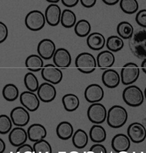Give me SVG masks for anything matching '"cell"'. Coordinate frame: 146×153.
I'll return each instance as SVG.
<instances>
[{
    "label": "cell",
    "instance_id": "5bb4252c",
    "mask_svg": "<svg viewBox=\"0 0 146 153\" xmlns=\"http://www.w3.org/2000/svg\"><path fill=\"white\" fill-rule=\"evenodd\" d=\"M57 96V90L55 86L51 83L44 82L39 85L37 90L39 100L44 103L53 101Z\"/></svg>",
    "mask_w": 146,
    "mask_h": 153
},
{
    "label": "cell",
    "instance_id": "484cf974",
    "mask_svg": "<svg viewBox=\"0 0 146 153\" xmlns=\"http://www.w3.org/2000/svg\"><path fill=\"white\" fill-rule=\"evenodd\" d=\"M89 136L93 142L99 143L106 140L107 134L103 126L99 125H94L90 128Z\"/></svg>",
    "mask_w": 146,
    "mask_h": 153
},
{
    "label": "cell",
    "instance_id": "4dcf8cb0",
    "mask_svg": "<svg viewBox=\"0 0 146 153\" xmlns=\"http://www.w3.org/2000/svg\"><path fill=\"white\" fill-rule=\"evenodd\" d=\"M91 30V25L89 21L86 19H81L78 21L74 26V32L76 35L80 37L88 36Z\"/></svg>",
    "mask_w": 146,
    "mask_h": 153
},
{
    "label": "cell",
    "instance_id": "44dd1931",
    "mask_svg": "<svg viewBox=\"0 0 146 153\" xmlns=\"http://www.w3.org/2000/svg\"><path fill=\"white\" fill-rule=\"evenodd\" d=\"M28 139L32 142H38L46 137L47 131L44 126L39 123H34L29 126L27 131Z\"/></svg>",
    "mask_w": 146,
    "mask_h": 153
},
{
    "label": "cell",
    "instance_id": "74e56055",
    "mask_svg": "<svg viewBox=\"0 0 146 153\" xmlns=\"http://www.w3.org/2000/svg\"><path fill=\"white\" fill-rule=\"evenodd\" d=\"M9 34L8 28L5 24L0 21V44L6 41Z\"/></svg>",
    "mask_w": 146,
    "mask_h": 153
},
{
    "label": "cell",
    "instance_id": "b9f144b4",
    "mask_svg": "<svg viewBox=\"0 0 146 153\" xmlns=\"http://www.w3.org/2000/svg\"><path fill=\"white\" fill-rule=\"evenodd\" d=\"M81 4L83 7L86 8H91L94 7L96 4V0H81Z\"/></svg>",
    "mask_w": 146,
    "mask_h": 153
},
{
    "label": "cell",
    "instance_id": "f907efd6",
    "mask_svg": "<svg viewBox=\"0 0 146 153\" xmlns=\"http://www.w3.org/2000/svg\"><path fill=\"white\" fill-rule=\"evenodd\" d=\"M118 153H128L127 152H119Z\"/></svg>",
    "mask_w": 146,
    "mask_h": 153
},
{
    "label": "cell",
    "instance_id": "9a60e30c",
    "mask_svg": "<svg viewBox=\"0 0 146 153\" xmlns=\"http://www.w3.org/2000/svg\"><path fill=\"white\" fill-rule=\"evenodd\" d=\"M53 59L54 65L59 69L69 68L72 61L70 52L66 49L62 48L56 50L53 57Z\"/></svg>",
    "mask_w": 146,
    "mask_h": 153
},
{
    "label": "cell",
    "instance_id": "30bf717a",
    "mask_svg": "<svg viewBox=\"0 0 146 153\" xmlns=\"http://www.w3.org/2000/svg\"><path fill=\"white\" fill-rule=\"evenodd\" d=\"M10 119L15 126L22 128L28 124L30 121V114L25 108L18 106L11 111Z\"/></svg>",
    "mask_w": 146,
    "mask_h": 153
},
{
    "label": "cell",
    "instance_id": "6da1fadb",
    "mask_svg": "<svg viewBox=\"0 0 146 153\" xmlns=\"http://www.w3.org/2000/svg\"><path fill=\"white\" fill-rule=\"evenodd\" d=\"M130 50L135 57L146 59V29L138 30L128 39Z\"/></svg>",
    "mask_w": 146,
    "mask_h": 153
},
{
    "label": "cell",
    "instance_id": "8fae6325",
    "mask_svg": "<svg viewBox=\"0 0 146 153\" xmlns=\"http://www.w3.org/2000/svg\"><path fill=\"white\" fill-rule=\"evenodd\" d=\"M56 50L55 43L49 38L42 39L37 46L38 55L45 60H49L52 58Z\"/></svg>",
    "mask_w": 146,
    "mask_h": 153
},
{
    "label": "cell",
    "instance_id": "681fc988",
    "mask_svg": "<svg viewBox=\"0 0 146 153\" xmlns=\"http://www.w3.org/2000/svg\"><path fill=\"white\" fill-rule=\"evenodd\" d=\"M94 153L93 152H91V151H89V152H85V153Z\"/></svg>",
    "mask_w": 146,
    "mask_h": 153
},
{
    "label": "cell",
    "instance_id": "3957f363",
    "mask_svg": "<svg viewBox=\"0 0 146 153\" xmlns=\"http://www.w3.org/2000/svg\"><path fill=\"white\" fill-rule=\"evenodd\" d=\"M123 99L127 105L131 107L140 106L144 101V93L135 85H130L123 91Z\"/></svg>",
    "mask_w": 146,
    "mask_h": 153
},
{
    "label": "cell",
    "instance_id": "8d00e7d4",
    "mask_svg": "<svg viewBox=\"0 0 146 153\" xmlns=\"http://www.w3.org/2000/svg\"><path fill=\"white\" fill-rule=\"evenodd\" d=\"M135 20L136 23L144 28H146V9H142L136 15Z\"/></svg>",
    "mask_w": 146,
    "mask_h": 153
},
{
    "label": "cell",
    "instance_id": "d6986e66",
    "mask_svg": "<svg viewBox=\"0 0 146 153\" xmlns=\"http://www.w3.org/2000/svg\"><path fill=\"white\" fill-rule=\"evenodd\" d=\"M130 146V140L125 134H116L113 137L111 141L112 148L116 153L127 152Z\"/></svg>",
    "mask_w": 146,
    "mask_h": 153
},
{
    "label": "cell",
    "instance_id": "4316f807",
    "mask_svg": "<svg viewBox=\"0 0 146 153\" xmlns=\"http://www.w3.org/2000/svg\"><path fill=\"white\" fill-rule=\"evenodd\" d=\"M72 142L74 146L77 149H82L87 146L89 142V136L82 129H78L73 134Z\"/></svg>",
    "mask_w": 146,
    "mask_h": 153
},
{
    "label": "cell",
    "instance_id": "d6a6232c",
    "mask_svg": "<svg viewBox=\"0 0 146 153\" xmlns=\"http://www.w3.org/2000/svg\"><path fill=\"white\" fill-rule=\"evenodd\" d=\"M119 2L122 11L128 14L136 13L139 9V3L136 0H121Z\"/></svg>",
    "mask_w": 146,
    "mask_h": 153
},
{
    "label": "cell",
    "instance_id": "9c48e42d",
    "mask_svg": "<svg viewBox=\"0 0 146 153\" xmlns=\"http://www.w3.org/2000/svg\"><path fill=\"white\" fill-rule=\"evenodd\" d=\"M127 134L130 140L135 143H139L145 140L146 129L139 122H133L127 128Z\"/></svg>",
    "mask_w": 146,
    "mask_h": 153
},
{
    "label": "cell",
    "instance_id": "603a6c76",
    "mask_svg": "<svg viewBox=\"0 0 146 153\" xmlns=\"http://www.w3.org/2000/svg\"><path fill=\"white\" fill-rule=\"evenodd\" d=\"M25 66L30 71L38 72L43 69L44 63L43 59L39 55L32 54L26 58Z\"/></svg>",
    "mask_w": 146,
    "mask_h": 153
},
{
    "label": "cell",
    "instance_id": "7bdbcfd3",
    "mask_svg": "<svg viewBox=\"0 0 146 153\" xmlns=\"http://www.w3.org/2000/svg\"><path fill=\"white\" fill-rule=\"evenodd\" d=\"M102 1L103 3L109 6H114L119 2V0H103Z\"/></svg>",
    "mask_w": 146,
    "mask_h": 153
},
{
    "label": "cell",
    "instance_id": "7dc6e473",
    "mask_svg": "<svg viewBox=\"0 0 146 153\" xmlns=\"http://www.w3.org/2000/svg\"><path fill=\"white\" fill-rule=\"evenodd\" d=\"M144 96H145V98L146 99V88L145 90V91H144Z\"/></svg>",
    "mask_w": 146,
    "mask_h": 153
},
{
    "label": "cell",
    "instance_id": "7c38bea8",
    "mask_svg": "<svg viewBox=\"0 0 146 153\" xmlns=\"http://www.w3.org/2000/svg\"><path fill=\"white\" fill-rule=\"evenodd\" d=\"M19 100L22 105L27 110L31 112L36 111L40 105V101L38 96L29 91L22 92L20 94Z\"/></svg>",
    "mask_w": 146,
    "mask_h": 153
},
{
    "label": "cell",
    "instance_id": "e0dca14e",
    "mask_svg": "<svg viewBox=\"0 0 146 153\" xmlns=\"http://www.w3.org/2000/svg\"><path fill=\"white\" fill-rule=\"evenodd\" d=\"M27 131L21 127H17L12 129L9 135V140L12 145L19 147L25 144L27 140Z\"/></svg>",
    "mask_w": 146,
    "mask_h": 153
},
{
    "label": "cell",
    "instance_id": "ffe728a7",
    "mask_svg": "<svg viewBox=\"0 0 146 153\" xmlns=\"http://www.w3.org/2000/svg\"><path fill=\"white\" fill-rule=\"evenodd\" d=\"M96 60L99 68L102 70H107L114 65L115 57L113 52L104 51L98 54Z\"/></svg>",
    "mask_w": 146,
    "mask_h": 153
},
{
    "label": "cell",
    "instance_id": "bcb514c9",
    "mask_svg": "<svg viewBox=\"0 0 146 153\" xmlns=\"http://www.w3.org/2000/svg\"><path fill=\"white\" fill-rule=\"evenodd\" d=\"M46 1L51 3V4H57V3L59 2V0H47Z\"/></svg>",
    "mask_w": 146,
    "mask_h": 153
},
{
    "label": "cell",
    "instance_id": "f6af8a7d",
    "mask_svg": "<svg viewBox=\"0 0 146 153\" xmlns=\"http://www.w3.org/2000/svg\"><path fill=\"white\" fill-rule=\"evenodd\" d=\"M141 68H142V69L143 70V71L146 74V59H143L142 65H141Z\"/></svg>",
    "mask_w": 146,
    "mask_h": 153
},
{
    "label": "cell",
    "instance_id": "d590c367",
    "mask_svg": "<svg viewBox=\"0 0 146 153\" xmlns=\"http://www.w3.org/2000/svg\"><path fill=\"white\" fill-rule=\"evenodd\" d=\"M12 128V122L9 117L5 114L0 115V134L8 133Z\"/></svg>",
    "mask_w": 146,
    "mask_h": 153
},
{
    "label": "cell",
    "instance_id": "1f68e13d",
    "mask_svg": "<svg viewBox=\"0 0 146 153\" xmlns=\"http://www.w3.org/2000/svg\"><path fill=\"white\" fill-rule=\"evenodd\" d=\"M106 45L109 51L118 52L123 49L124 46V41L119 36H111L106 40Z\"/></svg>",
    "mask_w": 146,
    "mask_h": 153
},
{
    "label": "cell",
    "instance_id": "7a4b0ae2",
    "mask_svg": "<svg viewBox=\"0 0 146 153\" xmlns=\"http://www.w3.org/2000/svg\"><path fill=\"white\" fill-rule=\"evenodd\" d=\"M127 119L128 113L126 108L119 105H114L109 109L106 120L109 126L118 128L123 126Z\"/></svg>",
    "mask_w": 146,
    "mask_h": 153
},
{
    "label": "cell",
    "instance_id": "52a82bcc",
    "mask_svg": "<svg viewBox=\"0 0 146 153\" xmlns=\"http://www.w3.org/2000/svg\"><path fill=\"white\" fill-rule=\"evenodd\" d=\"M87 114L90 121L99 125L106 121L107 111L105 106L98 102L92 103L89 106Z\"/></svg>",
    "mask_w": 146,
    "mask_h": 153
},
{
    "label": "cell",
    "instance_id": "4fadbf2b",
    "mask_svg": "<svg viewBox=\"0 0 146 153\" xmlns=\"http://www.w3.org/2000/svg\"><path fill=\"white\" fill-rule=\"evenodd\" d=\"M103 97L104 90L98 84H90L84 90V98L89 103H98L102 101Z\"/></svg>",
    "mask_w": 146,
    "mask_h": 153
},
{
    "label": "cell",
    "instance_id": "cb8c5ba5",
    "mask_svg": "<svg viewBox=\"0 0 146 153\" xmlns=\"http://www.w3.org/2000/svg\"><path fill=\"white\" fill-rule=\"evenodd\" d=\"M74 128L70 122H61L56 128L57 136L62 140H68L73 135Z\"/></svg>",
    "mask_w": 146,
    "mask_h": 153
},
{
    "label": "cell",
    "instance_id": "8992f818",
    "mask_svg": "<svg viewBox=\"0 0 146 153\" xmlns=\"http://www.w3.org/2000/svg\"><path fill=\"white\" fill-rule=\"evenodd\" d=\"M46 19L44 13L39 10H34L27 13L25 19L26 27L33 32L41 30L44 28Z\"/></svg>",
    "mask_w": 146,
    "mask_h": 153
},
{
    "label": "cell",
    "instance_id": "5b68a950",
    "mask_svg": "<svg viewBox=\"0 0 146 153\" xmlns=\"http://www.w3.org/2000/svg\"><path fill=\"white\" fill-rule=\"evenodd\" d=\"M140 76V69L138 65L133 62H128L122 68L121 80L125 85H131L135 82Z\"/></svg>",
    "mask_w": 146,
    "mask_h": 153
},
{
    "label": "cell",
    "instance_id": "f1b7e54d",
    "mask_svg": "<svg viewBox=\"0 0 146 153\" xmlns=\"http://www.w3.org/2000/svg\"><path fill=\"white\" fill-rule=\"evenodd\" d=\"M2 96L5 100L12 102L16 100L19 96V90L16 85L13 83H8L4 87Z\"/></svg>",
    "mask_w": 146,
    "mask_h": 153
},
{
    "label": "cell",
    "instance_id": "f35d334b",
    "mask_svg": "<svg viewBox=\"0 0 146 153\" xmlns=\"http://www.w3.org/2000/svg\"><path fill=\"white\" fill-rule=\"evenodd\" d=\"M90 151L94 153H107L106 147L99 143L94 145L91 147Z\"/></svg>",
    "mask_w": 146,
    "mask_h": 153
},
{
    "label": "cell",
    "instance_id": "83f0119b",
    "mask_svg": "<svg viewBox=\"0 0 146 153\" xmlns=\"http://www.w3.org/2000/svg\"><path fill=\"white\" fill-rule=\"evenodd\" d=\"M116 32L123 39H129L134 33L133 26L127 21L120 22L116 27Z\"/></svg>",
    "mask_w": 146,
    "mask_h": 153
},
{
    "label": "cell",
    "instance_id": "7402d4cb",
    "mask_svg": "<svg viewBox=\"0 0 146 153\" xmlns=\"http://www.w3.org/2000/svg\"><path fill=\"white\" fill-rule=\"evenodd\" d=\"M87 45L91 50L98 51L103 49L106 45V39L104 36L98 32L90 34L87 38Z\"/></svg>",
    "mask_w": 146,
    "mask_h": 153
},
{
    "label": "cell",
    "instance_id": "e575fe53",
    "mask_svg": "<svg viewBox=\"0 0 146 153\" xmlns=\"http://www.w3.org/2000/svg\"><path fill=\"white\" fill-rule=\"evenodd\" d=\"M33 149L34 153H52L51 145L44 140L35 142Z\"/></svg>",
    "mask_w": 146,
    "mask_h": 153
},
{
    "label": "cell",
    "instance_id": "ba28073f",
    "mask_svg": "<svg viewBox=\"0 0 146 153\" xmlns=\"http://www.w3.org/2000/svg\"><path fill=\"white\" fill-rule=\"evenodd\" d=\"M41 76L44 81L52 85H57L63 79L62 71L53 64L44 65L41 70Z\"/></svg>",
    "mask_w": 146,
    "mask_h": 153
},
{
    "label": "cell",
    "instance_id": "2e32d148",
    "mask_svg": "<svg viewBox=\"0 0 146 153\" xmlns=\"http://www.w3.org/2000/svg\"><path fill=\"white\" fill-rule=\"evenodd\" d=\"M62 11L57 4H50L46 7L44 17L46 22L51 26H56L61 22Z\"/></svg>",
    "mask_w": 146,
    "mask_h": 153
},
{
    "label": "cell",
    "instance_id": "836d02e7",
    "mask_svg": "<svg viewBox=\"0 0 146 153\" xmlns=\"http://www.w3.org/2000/svg\"><path fill=\"white\" fill-rule=\"evenodd\" d=\"M24 84L28 91L33 93L37 91L39 86L37 77L32 72L26 74L24 76Z\"/></svg>",
    "mask_w": 146,
    "mask_h": 153
},
{
    "label": "cell",
    "instance_id": "f546056e",
    "mask_svg": "<svg viewBox=\"0 0 146 153\" xmlns=\"http://www.w3.org/2000/svg\"><path fill=\"white\" fill-rule=\"evenodd\" d=\"M60 22L65 28H71L74 26L76 23V14L70 9H64L62 12Z\"/></svg>",
    "mask_w": 146,
    "mask_h": 153
},
{
    "label": "cell",
    "instance_id": "ac0fdd59",
    "mask_svg": "<svg viewBox=\"0 0 146 153\" xmlns=\"http://www.w3.org/2000/svg\"><path fill=\"white\" fill-rule=\"evenodd\" d=\"M102 81L105 86L110 89H114L121 82V76L116 70L109 69L103 73Z\"/></svg>",
    "mask_w": 146,
    "mask_h": 153
},
{
    "label": "cell",
    "instance_id": "277c9868",
    "mask_svg": "<svg viewBox=\"0 0 146 153\" xmlns=\"http://www.w3.org/2000/svg\"><path fill=\"white\" fill-rule=\"evenodd\" d=\"M75 65L77 69L84 74H90L94 72L97 66L94 56L88 52H83L78 55Z\"/></svg>",
    "mask_w": 146,
    "mask_h": 153
},
{
    "label": "cell",
    "instance_id": "ab89813d",
    "mask_svg": "<svg viewBox=\"0 0 146 153\" xmlns=\"http://www.w3.org/2000/svg\"><path fill=\"white\" fill-rule=\"evenodd\" d=\"M16 153H34L33 149L30 145L24 144L23 145L19 147Z\"/></svg>",
    "mask_w": 146,
    "mask_h": 153
},
{
    "label": "cell",
    "instance_id": "60d3db41",
    "mask_svg": "<svg viewBox=\"0 0 146 153\" xmlns=\"http://www.w3.org/2000/svg\"><path fill=\"white\" fill-rule=\"evenodd\" d=\"M62 4L64 7H76L79 3V0H62L61 1Z\"/></svg>",
    "mask_w": 146,
    "mask_h": 153
},
{
    "label": "cell",
    "instance_id": "d4e9b609",
    "mask_svg": "<svg viewBox=\"0 0 146 153\" xmlns=\"http://www.w3.org/2000/svg\"><path fill=\"white\" fill-rule=\"evenodd\" d=\"M62 102L64 109L69 112L76 111L80 105L79 98L74 94H65L62 97Z\"/></svg>",
    "mask_w": 146,
    "mask_h": 153
},
{
    "label": "cell",
    "instance_id": "c3c4849f",
    "mask_svg": "<svg viewBox=\"0 0 146 153\" xmlns=\"http://www.w3.org/2000/svg\"><path fill=\"white\" fill-rule=\"evenodd\" d=\"M78 153V152H76V151H73V152H71L70 153Z\"/></svg>",
    "mask_w": 146,
    "mask_h": 153
},
{
    "label": "cell",
    "instance_id": "ee69618b",
    "mask_svg": "<svg viewBox=\"0 0 146 153\" xmlns=\"http://www.w3.org/2000/svg\"><path fill=\"white\" fill-rule=\"evenodd\" d=\"M6 149V145L4 141L0 138V153H3Z\"/></svg>",
    "mask_w": 146,
    "mask_h": 153
}]
</instances>
